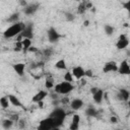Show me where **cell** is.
Returning a JSON list of instances; mask_svg holds the SVG:
<instances>
[{"label": "cell", "instance_id": "obj_1", "mask_svg": "<svg viewBox=\"0 0 130 130\" xmlns=\"http://www.w3.org/2000/svg\"><path fill=\"white\" fill-rule=\"evenodd\" d=\"M24 27H25V24H24L23 22H16V23H13L12 25H10L8 28L5 29V31L3 32V36H4V38H6V39H10V38L16 37V36H18V35L23 30Z\"/></svg>", "mask_w": 130, "mask_h": 130}, {"label": "cell", "instance_id": "obj_2", "mask_svg": "<svg viewBox=\"0 0 130 130\" xmlns=\"http://www.w3.org/2000/svg\"><path fill=\"white\" fill-rule=\"evenodd\" d=\"M54 90L56 93H60V94H67L69 93L73 88L74 86L70 83V82H67V81H63L61 83H58L54 86Z\"/></svg>", "mask_w": 130, "mask_h": 130}, {"label": "cell", "instance_id": "obj_3", "mask_svg": "<svg viewBox=\"0 0 130 130\" xmlns=\"http://www.w3.org/2000/svg\"><path fill=\"white\" fill-rule=\"evenodd\" d=\"M54 124H53V119L51 117L45 118L41 120L37 130H54Z\"/></svg>", "mask_w": 130, "mask_h": 130}, {"label": "cell", "instance_id": "obj_4", "mask_svg": "<svg viewBox=\"0 0 130 130\" xmlns=\"http://www.w3.org/2000/svg\"><path fill=\"white\" fill-rule=\"evenodd\" d=\"M21 36L22 39H28L31 40L34 37V24L32 23H27L25 24V27L23 28V30L19 34Z\"/></svg>", "mask_w": 130, "mask_h": 130}, {"label": "cell", "instance_id": "obj_5", "mask_svg": "<svg viewBox=\"0 0 130 130\" xmlns=\"http://www.w3.org/2000/svg\"><path fill=\"white\" fill-rule=\"evenodd\" d=\"M128 45H129V40H128L127 36L124 35V34L120 35V36H119V39H118V41H117V44H116L117 49H119V50L125 49V48L128 47Z\"/></svg>", "mask_w": 130, "mask_h": 130}, {"label": "cell", "instance_id": "obj_6", "mask_svg": "<svg viewBox=\"0 0 130 130\" xmlns=\"http://www.w3.org/2000/svg\"><path fill=\"white\" fill-rule=\"evenodd\" d=\"M47 35H48V39L50 43H56L60 39V34L54 27H50L47 31Z\"/></svg>", "mask_w": 130, "mask_h": 130}, {"label": "cell", "instance_id": "obj_7", "mask_svg": "<svg viewBox=\"0 0 130 130\" xmlns=\"http://www.w3.org/2000/svg\"><path fill=\"white\" fill-rule=\"evenodd\" d=\"M120 74H123V75H128L130 74V66H129V63L127 60H123L119 67H118V70H117Z\"/></svg>", "mask_w": 130, "mask_h": 130}, {"label": "cell", "instance_id": "obj_8", "mask_svg": "<svg viewBox=\"0 0 130 130\" xmlns=\"http://www.w3.org/2000/svg\"><path fill=\"white\" fill-rule=\"evenodd\" d=\"M39 6H40L39 3H30V4H27L23 8V12L26 15H32V14H35L37 12V10L39 9Z\"/></svg>", "mask_w": 130, "mask_h": 130}, {"label": "cell", "instance_id": "obj_9", "mask_svg": "<svg viewBox=\"0 0 130 130\" xmlns=\"http://www.w3.org/2000/svg\"><path fill=\"white\" fill-rule=\"evenodd\" d=\"M118 70V65L115 61H109L107 63H105L104 67H103V72L104 73H108V72H115Z\"/></svg>", "mask_w": 130, "mask_h": 130}, {"label": "cell", "instance_id": "obj_10", "mask_svg": "<svg viewBox=\"0 0 130 130\" xmlns=\"http://www.w3.org/2000/svg\"><path fill=\"white\" fill-rule=\"evenodd\" d=\"M84 69L81 67V66H76V67H73L72 68V76H74L76 79H81L84 77Z\"/></svg>", "mask_w": 130, "mask_h": 130}, {"label": "cell", "instance_id": "obj_11", "mask_svg": "<svg viewBox=\"0 0 130 130\" xmlns=\"http://www.w3.org/2000/svg\"><path fill=\"white\" fill-rule=\"evenodd\" d=\"M49 117L65 119V117H66V112H65L62 108H56L54 111H52V113H51V115H50Z\"/></svg>", "mask_w": 130, "mask_h": 130}, {"label": "cell", "instance_id": "obj_12", "mask_svg": "<svg viewBox=\"0 0 130 130\" xmlns=\"http://www.w3.org/2000/svg\"><path fill=\"white\" fill-rule=\"evenodd\" d=\"M47 95H48V92H47V91H45V90H40V91H38V92L32 96L31 101H32V103L43 102L44 99H45Z\"/></svg>", "mask_w": 130, "mask_h": 130}, {"label": "cell", "instance_id": "obj_13", "mask_svg": "<svg viewBox=\"0 0 130 130\" xmlns=\"http://www.w3.org/2000/svg\"><path fill=\"white\" fill-rule=\"evenodd\" d=\"M79 122H80L79 115H77V114L73 115L72 121H71L70 126H69V130H78V128H79Z\"/></svg>", "mask_w": 130, "mask_h": 130}, {"label": "cell", "instance_id": "obj_14", "mask_svg": "<svg viewBox=\"0 0 130 130\" xmlns=\"http://www.w3.org/2000/svg\"><path fill=\"white\" fill-rule=\"evenodd\" d=\"M83 106V101L80 99H74L70 102V107L73 111H78L79 109H81Z\"/></svg>", "mask_w": 130, "mask_h": 130}, {"label": "cell", "instance_id": "obj_15", "mask_svg": "<svg viewBox=\"0 0 130 130\" xmlns=\"http://www.w3.org/2000/svg\"><path fill=\"white\" fill-rule=\"evenodd\" d=\"M12 68L14 69V71L17 73V75L22 76L24 73V69H25V64L24 63H15L12 65Z\"/></svg>", "mask_w": 130, "mask_h": 130}, {"label": "cell", "instance_id": "obj_16", "mask_svg": "<svg viewBox=\"0 0 130 130\" xmlns=\"http://www.w3.org/2000/svg\"><path fill=\"white\" fill-rule=\"evenodd\" d=\"M92 99H93V102L95 104H101L103 102V99H104V91L100 88L94 94H92Z\"/></svg>", "mask_w": 130, "mask_h": 130}, {"label": "cell", "instance_id": "obj_17", "mask_svg": "<svg viewBox=\"0 0 130 130\" xmlns=\"http://www.w3.org/2000/svg\"><path fill=\"white\" fill-rule=\"evenodd\" d=\"M8 100H9V103L10 104H12L13 106H15V107H20V108H22L23 106H22V104H21V102L18 100V98H16L15 95H13V94H8Z\"/></svg>", "mask_w": 130, "mask_h": 130}, {"label": "cell", "instance_id": "obj_18", "mask_svg": "<svg viewBox=\"0 0 130 130\" xmlns=\"http://www.w3.org/2000/svg\"><path fill=\"white\" fill-rule=\"evenodd\" d=\"M21 45H22V50L24 52H27V50L29 49V47L31 46V40L28 39H23L21 41Z\"/></svg>", "mask_w": 130, "mask_h": 130}, {"label": "cell", "instance_id": "obj_19", "mask_svg": "<svg viewBox=\"0 0 130 130\" xmlns=\"http://www.w3.org/2000/svg\"><path fill=\"white\" fill-rule=\"evenodd\" d=\"M119 93L121 94L123 102H128V100H129V91H128L127 89H125V88H120V89H119Z\"/></svg>", "mask_w": 130, "mask_h": 130}, {"label": "cell", "instance_id": "obj_20", "mask_svg": "<svg viewBox=\"0 0 130 130\" xmlns=\"http://www.w3.org/2000/svg\"><path fill=\"white\" fill-rule=\"evenodd\" d=\"M13 121H11L10 119H4L3 121H2V127L5 129V130H9L11 127H12V125H13Z\"/></svg>", "mask_w": 130, "mask_h": 130}, {"label": "cell", "instance_id": "obj_21", "mask_svg": "<svg viewBox=\"0 0 130 130\" xmlns=\"http://www.w3.org/2000/svg\"><path fill=\"white\" fill-rule=\"evenodd\" d=\"M55 67L59 70H64L66 69V63H65V60L64 59H60L58 60L56 63H55Z\"/></svg>", "mask_w": 130, "mask_h": 130}, {"label": "cell", "instance_id": "obj_22", "mask_svg": "<svg viewBox=\"0 0 130 130\" xmlns=\"http://www.w3.org/2000/svg\"><path fill=\"white\" fill-rule=\"evenodd\" d=\"M85 115L88 116V117H95L98 115V112L94 108L92 107H88L86 110H85Z\"/></svg>", "mask_w": 130, "mask_h": 130}, {"label": "cell", "instance_id": "obj_23", "mask_svg": "<svg viewBox=\"0 0 130 130\" xmlns=\"http://www.w3.org/2000/svg\"><path fill=\"white\" fill-rule=\"evenodd\" d=\"M9 100L7 96H2L0 98V106L3 108V109H7L9 107Z\"/></svg>", "mask_w": 130, "mask_h": 130}, {"label": "cell", "instance_id": "obj_24", "mask_svg": "<svg viewBox=\"0 0 130 130\" xmlns=\"http://www.w3.org/2000/svg\"><path fill=\"white\" fill-rule=\"evenodd\" d=\"M85 2L86 1H83L81 3H79V5L77 6V13L78 14H83L87 9H86V6H85Z\"/></svg>", "mask_w": 130, "mask_h": 130}, {"label": "cell", "instance_id": "obj_25", "mask_svg": "<svg viewBox=\"0 0 130 130\" xmlns=\"http://www.w3.org/2000/svg\"><path fill=\"white\" fill-rule=\"evenodd\" d=\"M18 18H19V13H18V12H15V13L11 14V15L7 18V21H8V22H12V23H16L17 20H18Z\"/></svg>", "mask_w": 130, "mask_h": 130}, {"label": "cell", "instance_id": "obj_26", "mask_svg": "<svg viewBox=\"0 0 130 130\" xmlns=\"http://www.w3.org/2000/svg\"><path fill=\"white\" fill-rule=\"evenodd\" d=\"M54 86V79L52 77H47L46 78V81H45V87L47 89H50Z\"/></svg>", "mask_w": 130, "mask_h": 130}, {"label": "cell", "instance_id": "obj_27", "mask_svg": "<svg viewBox=\"0 0 130 130\" xmlns=\"http://www.w3.org/2000/svg\"><path fill=\"white\" fill-rule=\"evenodd\" d=\"M104 28H105V32H106L108 36H112L113 32L115 31V28H114L112 25H110V24H106Z\"/></svg>", "mask_w": 130, "mask_h": 130}, {"label": "cell", "instance_id": "obj_28", "mask_svg": "<svg viewBox=\"0 0 130 130\" xmlns=\"http://www.w3.org/2000/svg\"><path fill=\"white\" fill-rule=\"evenodd\" d=\"M53 53H54V50H53V48H46V49L43 51V54H44V56H45V57H47V58L51 57V56L53 55Z\"/></svg>", "mask_w": 130, "mask_h": 130}, {"label": "cell", "instance_id": "obj_29", "mask_svg": "<svg viewBox=\"0 0 130 130\" xmlns=\"http://www.w3.org/2000/svg\"><path fill=\"white\" fill-rule=\"evenodd\" d=\"M64 81H67V82H70V83L73 81V76H72L71 72L67 71V72L64 74Z\"/></svg>", "mask_w": 130, "mask_h": 130}, {"label": "cell", "instance_id": "obj_30", "mask_svg": "<svg viewBox=\"0 0 130 130\" xmlns=\"http://www.w3.org/2000/svg\"><path fill=\"white\" fill-rule=\"evenodd\" d=\"M64 16H65V19H66L67 21H73L74 18H75L74 14L71 13V12H65V13H64Z\"/></svg>", "mask_w": 130, "mask_h": 130}, {"label": "cell", "instance_id": "obj_31", "mask_svg": "<svg viewBox=\"0 0 130 130\" xmlns=\"http://www.w3.org/2000/svg\"><path fill=\"white\" fill-rule=\"evenodd\" d=\"M17 123H18V127H19L20 129H23V128L25 127V120H24V119H19Z\"/></svg>", "mask_w": 130, "mask_h": 130}, {"label": "cell", "instance_id": "obj_32", "mask_svg": "<svg viewBox=\"0 0 130 130\" xmlns=\"http://www.w3.org/2000/svg\"><path fill=\"white\" fill-rule=\"evenodd\" d=\"M22 50V45H21V42H16V45H15V48H14V51L16 52H19Z\"/></svg>", "mask_w": 130, "mask_h": 130}, {"label": "cell", "instance_id": "obj_33", "mask_svg": "<svg viewBox=\"0 0 130 130\" xmlns=\"http://www.w3.org/2000/svg\"><path fill=\"white\" fill-rule=\"evenodd\" d=\"M11 121H13V122H18V120H19V116L17 115V114H12L11 116H10V118H9Z\"/></svg>", "mask_w": 130, "mask_h": 130}, {"label": "cell", "instance_id": "obj_34", "mask_svg": "<svg viewBox=\"0 0 130 130\" xmlns=\"http://www.w3.org/2000/svg\"><path fill=\"white\" fill-rule=\"evenodd\" d=\"M84 76H87V77H92V76H93V73H92V70H91V69H88V70H85V71H84Z\"/></svg>", "mask_w": 130, "mask_h": 130}, {"label": "cell", "instance_id": "obj_35", "mask_svg": "<svg viewBox=\"0 0 130 130\" xmlns=\"http://www.w3.org/2000/svg\"><path fill=\"white\" fill-rule=\"evenodd\" d=\"M110 122H111L112 124H117V123H118V119H117V117L112 116V117L110 118Z\"/></svg>", "mask_w": 130, "mask_h": 130}, {"label": "cell", "instance_id": "obj_36", "mask_svg": "<svg viewBox=\"0 0 130 130\" xmlns=\"http://www.w3.org/2000/svg\"><path fill=\"white\" fill-rule=\"evenodd\" d=\"M27 52H32V53H37V52H39V50H38V48H36V47H32V46H30V47H29V49L27 50Z\"/></svg>", "mask_w": 130, "mask_h": 130}, {"label": "cell", "instance_id": "obj_37", "mask_svg": "<svg viewBox=\"0 0 130 130\" xmlns=\"http://www.w3.org/2000/svg\"><path fill=\"white\" fill-rule=\"evenodd\" d=\"M123 6H124L126 9H129V8H130V0L127 1V2H125V3H123Z\"/></svg>", "mask_w": 130, "mask_h": 130}, {"label": "cell", "instance_id": "obj_38", "mask_svg": "<svg viewBox=\"0 0 130 130\" xmlns=\"http://www.w3.org/2000/svg\"><path fill=\"white\" fill-rule=\"evenodd\" d=\"M99 89H100L99 87H91V88H90V92H91L92 94H94V93H95V92H96Z\"/></svg>", "mask_w": 130, "mask_h": 130}, {"label": "cell", "instance_id": "obj_39", "mask_svg": "<svg viewBox=\"0 0 130 130\" xmlns=\"http://www.w3.org/2000/svg\"><path fill=\"white\" fill-rule=\"evenodd\" d=\"M20 4H21V5L23 6V8H24V7H25V6L27 5V3H26L25 1H20Z\"/></svg>", "mask_w": 130, "mask_h": 130}, {"label": "cell", "instance_id": "obj_40", "mask_svg": "<svg viewBox=\"0 0 130 130\" xmlns=\"http://www.w3.org/2000/svg\"><path fill=\"white\" fill-rule=\"evenodd\" d=\"M61 103H62V104H66V103H68V98H66V99H63V100L61 101Z\"/></svg>", "mask_w": 130, "mask_h": 130}, {"label": "cell", "instance_id": "obj_41", "mask_svg": "<svg viewBox=\"0 0 130 130\" xmlns=\"http://www.w3.org/2000/svg\"><path fill=\"white\" fill-rule=\"evenodd\" d=\"M38 105H39V107H40V108H43V107H44L43 102H39V103H38Z\"/></svg>", "mask_w": 130, "mask_h": 130}, {"label": "cell", "instance_id": "obj_42", "mask_svg": "<svg viewBox=\"0 0 130 130\" xmlns=\"http://www.w3.org/2000/svg\"><path fill=\"white\" fill-rule=\"evenodd\" d=\"M83 24H84V26H87V25H88V24H89V21H88V20H85V21H84V23H83Z\"/></svg>", "mask_w": 130, "mask_h": 130}, {"label": "cell", "instance_id": "obj_43", "mask_svg": "<svg viewBox=\"0 0 130 130\" xmlns=\"http://www.w3.org/2000/svg\"><path fill=\"white\" fill-rule=\"evenodd\" d=\"M116 130H120V129H116Z\"/></svg>", "mask_w": 130, "mask_h": 130}]
</instances>
